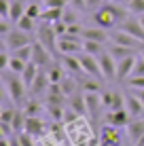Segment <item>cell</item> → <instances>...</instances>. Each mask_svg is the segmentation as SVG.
<instances>
[{
    "mask_svg": "<svg viewBox=\"0 0 144 146\" xmlns=\"http://www.w3.org/2000/svg\"><path fill=\"white\" fill-rule=\"evenodd\" d=\"M15 112H17L15 108H4L2 114H0V121H4V123H11L13 117H15Z\"/></svg>",
    "mask_w": 144,
    "mask_h": 146,
    "instance_id": "cell-39",
    "label": "cell"
},
{
    "mask_svg": "<svg viewBox=\"0 0 144 146\" xmlns=\"http://www.w3.org/2000/svg\"><path fill=\"white\" fill-rule=\"evenodd\" d=\"M26 9H28L26 0H11V21L15 23L19 17H23V15H26Z\"/></svg>",
    "mask_w": 144,
    "mask_h": 146,
    "instance_id": "cell-23",
    "label": "cell"
},
{
    "mask_svg": "<svg viewBox=\"0 0 144 146\" xmlns=\"http://www.w3.org/2000/svg\"><path fill=\"white\" fill-rule=\"evenodd\" d=\"M102 144H108V146H121V135H119V127L115 125H108L102 129Z\"/></svg>",
    "mask_w": 144,
    "mask_h": 146,
    "instance_id": "cell-17",
    "label": "cell"
},
{
    "mask_svg": "<svg viewBox=\"0 0 144 146\" xmlns=\"http://www.w3.org/2000/svg\"><path fill=\"white\" fill-rule=\"evenodd\" d=\"M125 108H127V112L131 114V119L142 117V114H144V104H142V100L138 98L133 91H129L125 95Z\"/></svg>",
    "mask_w": 144,
    "mask_h": 146,
    "instance_id": "cell-13",
    "label": "cell"
},
{
    "mask_svg": "<svg viewBox=\"0 0 144 146\" xmlns=\"http://www.w3.org/2000/svg\"><path fill=\"white\" fill-rule=\"evenodd\" d=\"M83 40H98V42H104L106 44V40H110V32H108L106 28H85L83 30Z\"/></svg>",
    "mask_w": 144,
    "mask_h": 146,
    "instance_id": "cell-14",
    "label": "cell"
},
{
    "mask_svg": "<svg viewBox=\"0 0 144 146\" xmlns=\"http://www.w3.org/2000/svg\"><path fill=\"white\" fill-rule=\"evenodd\" d=\"M23 112H26L28 117H36V114L40 112V104H38L34 98H32V100H28L26 106H23Z\"/></svg>",
    "mask_w": 144,
    "mask_h": 146,
    "instance_id": "cell-32",
    "label": "cell"
},
{
    "mask_svg": "<svg viewBox=\"0 0 144 146\" xmlns=\"http://www.w3.org/2000/svg\"><path fill=\"white\" fill-rule=\"evenodd\" d=\"M110 40L117 42V44H123V47H129V49H133V51H142L144 49V40L136 38L133 34L125 32V30H119V28L115 30V32H110Z\"/></svg>",
    "mask_w": 144,
    "mask_h": 146,
    "instance_id": "cell-6",
    "label": "cell"
},
{
    "mask_svg": "<svg viewBox=\"0 0 144 146\" xmlns=\"http://www.w3.org/2000/svg\"><path fill=\"white\" fill-rule=\"evenodd\" d=\"M81 89H83L85 93H100L102 83H98L96 76H93V78H89V80H83V83H81Z\"/></svg>",
    "mask_w": 144,
    "mask_h": 146,
    "instance_id": "cell-29",
    "label": "cell"
},
{
    "mask_svg": "<svg viewBox=\"0 0 144 146\" xmlns=\"http://www.w3.org/2000/svg\"><path fill=\"white\" fill-rule=\"evenodd\" d=\"M0 146H9V138H2V144Z\"/></svg>",
    "mask_w": 144,
    "mask_h": 146,
    "instance_id": "cell-49",
    "label": "cell"
},
{
    "mask_svg": "<svg viewBox=\"0 0 144 146\" xmlns=\"http://www.w3.org/2000/svg\"><path fill=\"white\" fill-rule=\"evenodd\" d=\"M119 30H125V32L133 34V36H136V38L144 40V28H142L140 19H138V15H129V17H127L125 21L121 23V26H119Z\"/></svg>",
    "mask_w": 144,
    "mask_h": 146,
    "instance_id": "cell-11",
    "label": "cell"
},
{
    "mask_svg": "<svg viewBox=\"0 0 144 146\" xmlns=\"http://www.w3.org/2000/svg\"><path fill=\"white\" fill-rule=\"evenodd\" d=\"M142 55H144V51H142Z\"/></svg>",
    "mask_w": 144,
    "mask_h": 146,
    "instance_id": "cell-52",
    "label": "cell"
},
{
    "mask_svg": "<svg viewBox=\"0 0 144 146\" xmlns=\"http://www.w3.org/2000/svg\"><path fill=\"white\" fill-rule=\"evenodd\" d=\"M26 15H28V17H32V19H40V15H42V9L38 7L36 2H28Z\"/></svg>",
    "mask_w": 144,
    "mask_h": 146,
    "instance_id": "cell-35",
    "label": "cell"
},
{
    "mask_svg": "<svg viewBox=\"0 0 144 146\" xmlns=\"http://www.w3.org/2000/svg\"><path fill=\"white\" fill-rule=\"evenodd\" d=\"M49 85H51V78H49V72H38V76L34 78V83H32V87H30V91H32V95H38V93H42L44 89H49Z\"/></svg>",
    "mask_w": 144,
    "mask_h": 146,
    "instance_id": "cell-21",
    "label": "cell"
},
{
    "mask_svg": "<svg viewBox=\"0 0 144 146\" xmlns=\"http://www.w3.org/2000/svg\"><path fill=\"white\" fill-rule=\"evenodd\" d=\"M131 91H133V93H136V95H138V98H140V100H142V104H144V87H142V89H131Z\"/></svg>",
    "mask_w": 144,
    "mask_h": 146,
    "instance_id": "cell-47",
    "label": "cell"
},
{
    "mask_svg": "<svg viewBox=\"0 0 144 146\" xmlns=\"http://www.w3.org/2000/svg\"><path fill=\"white\" fill-rule=\"evenodd\" d=\"M64 21L70 26V23H76V11H64Z\"/></svg>",
    "mask_w": 144,
    "mask_h": 146,
    "instance_id": "cell-41",
    "label": "cell"
},
{
    "mask_svg": "<svg viewBox=\"0 0 144 146\" xmlns=\"http://www.w3.org/2000/svg\"><path fill=\"white\" fill-rule=\"evenodd\" d=\"M68 104H70V108H72L76 114H85V112H87L85 91H83V93H76V91H74V93L70 95V98H68Z\"/></svg>",
    "mask_w": 144,
    "mask_h": 146,
    "instance_id": "cell-20",
    "label": "cell"
},
{
    "mask_svg": "<svg viewBox=\"0 0 144 146\" xmlns=\"http://www.w3.org/2000/svg\"><path fill=\"white\" fill-rule=\"evenodd\" d=\"M129 9L125 7V4H119V2H106L102 4L100 9H96L91 15L93 23L100 28H106V30H115L119 28L123 21H125L127 17H129Z\"/></svg>",
    "mask_w": 144,
    "mask_h": 146,
    "instance_id": "cell-1",
    "label": "cell"
},
{
    "mask_svg": "<svg viewBox=\"0 0 144 146\" xmlns=\"http://www.w3.org/2000/svg\"><path fill=\"white\" fill-rule=\"evenodd\" d=\"M108 2H119V4H127V0H108Z\"/></svg>",
    "mask_w": 144,
    "mask_h": 146,
    "instance_id": "cell-48",
    "label": "cell"
},
{
    "mask_svg": "<svg viewBox=\"0 0 144 146\" xmlns=\"http://www.w3.org/2000/svg\"><path fill=\"white\" fill-rule=\"evenodd\" d=\"M108 53L112 55V57L117 59V62H121V59H125V57H129V55H133V49L129 47H123V44H117V42H112L110 47L106 49Z\"/></svg>",
    "mask_w": 144,
    "mask_h": 146,
    "instance_id": "cell-22",
    "label": "cell"
},
{
    "mask_svg": "<svg viewBox=\"0 0 144 146\" xmlns=\"http://www.w3.org/2000/svg\"><path fill=\"white\" fill-rule=\"evenodd\" d=\"M9 62H11V55H9V49H7V51H2V55H0V68L7 70L9 68Z\"/></svg>",
    "mask_w": 144,
    "mask_h": 146,
    "instance_id": "cell-42",
    "label": "cell"
},
{
    "mask_svg": "<svg viewBox=\"0 0 144 146\" xmlns=\"http://www.w3.org/2000/svg\"><path fill=\"white\" fill-rule=\"evenodd\" d=\"M70 4L76 9V11H85L87 9V0H70Z\"/></svg>",
    "mask_w": 144,
    "mask_h": 146,
    "instance_id": "cell-44",
    "label": "cell"
},
{
    "mask_svg": "<svg viewBox=\"0 0 144 146\" xmlns=\"http://www.w3.org/2000/svg\"><path fill=\"white\" fill-rule=\"evenodd\" d=\"M44 4H47V7H59V9H64L66 4H70V0H44Z\"/></svg>",
    "mask_w": 144,
    "mask_h": 146,
    "instance_id": "cell-43",
    "label": "cell"
},
{
    "mask_svg": "<svg viewBox=\"0 0 144 146\" xmlns=\"http://www.w3.org/2000/svg\"><path fill=\"white\" fill-rule=\"evenodd\" d=\"M32 47H34L32 59H34V62H36V64H38V66H40V68H42V66H49V64L53 62V53L49 51V49L44 47L42 42H38V40H36V42H34Z\"/></svg>",
    "mask_w": 144,
    "mask_h": 146,
    "instance_id": "cell-10",
    "label": "cell"
},
{
    "mask_svg": "<svg viewBox=\"0 0 144 146\" xmlns=\"http://www.w3.org/2000/svg\"><path fill=\"white\" fill-rule=\"evenodd\" d=\"M62 17H64V9H59V7H47L42 11V15H40L42 21H51V23L59 21Z\"/></svg>",
    "mask_w": 144,
    "mask_h": 146,
    "instance_id": "cell-24",
    "label": "cell"
},
{
    "mask_svg": "<svg viewBox=\"0 0 144 146\" xmlns=\"http://www.w3.org/2000/svg\"><path fill=\"white\" fill-rule=\"evenodd\" d=\"M32 44H34V42H32ZM32 44H26V47L13 51V55H17V57L23 59V62H30V59H32V53H34V47H32Z\"/></svg>",
    "mask_w": 144,
    "mask_h": 146,
    "instance_id": "cell-31",
    "label": "cell"
},
{
    "mask_svg": "<svg viewBox=\"0 0 144 146\" xmlns=\"http://www.w3.org/2000/svg\"><path fill=\"white\" fill-rule=\"evenodd\" d=\"M98 62H100V68L104 72V78L106 80H115L117 78V59L112 57L108 51H102L98 55Z\"/></svg>",
    "mask_w": 144,
    "mask_h": 146,
    "instance_id": "cell-7",
    "label": "cell"
},
{
    "mask_svg": "<svg viewBox=\"0 0 144 146\" xmlns=\"http://www.w3.org/2000/svg\"><path fill=\"white\" fill-rule=\"evenodd\" d=\"M26 64H28V62L19 59L17 55H11V62H9V68H7V70H11V72H17V74H21V72H23V68H26Z\"/></svg>",
    "mask_w": 144,
    "mask_h": 146,
    "instance_id": "cell-30",
    "label": "cell"
},
{
    "mask_svg": "<svg viewBox=\"0 0 144 146\" xmlns=\"http://www.w3.org/2000/svg\"><path fill=\"white\" fill-rule=\"evenodd\" d=\"M57 51L62 55H76L83 51V36H72V34H64L57 40Z\"/></svg>",
    "mask_w": 144,
    "mask_h": 146,
    "instance_id": "cell-4",
    "label": "cell"
},
{
    "mask_svg": "<svg viewBox=\"0 0 144 146\" xmlns=\"http://www.w3.org/2000/svg\"><path fill=\"white\" fill-rule=\"evenodd\" d=\"M112 100H115V91H102V104L106 110L112 108Z\"/></svg>",
    "mask_w": 144,
    "mask_h": 146,
    "instance_id": "cell-38",
    "label": "cell"
},
{
    "mask_svg": "<svg viewBox=\"0 0 144 146\" xmlns=\"http://www.w3.org/2000/svg\"><path fill=\"white\" fill-rule=\"evenodd\" d=\"M34 21H36V19H32V17H28V15H23V17H19L17 21H15V28L23 30V32H34V30H36Z\"/></svg>",
    "mask_w": 144,
    "mask_h": 146,
    "instance_id": "cell-27",
    "label": "cell"
},
{
    "mask_svg": "<svg viewBox=\"0 0 144 146\" xmlns=\"http://www.w3.org/2000/svg\"><path fill=\"white\" fill-rule=\"evenodd\" d=\"M125 83H127L129 89H142L144 87V76H131V78H127Z\"/></svg>",
    "mask_w": 144,
    "mask_h": 146,
    "instance_id": "cell-37",
    "label": "cell"
},
{
    "mask_svg": "<svg viewBox=\"0 0 144 146\" xmlns=\"http://www.w3.org/2000/svg\"><path fill=\"white\" fill-rule=\"evenodd\" d=\"M4 44H7L9 51H17V49L26 47V44H32V38H30V32H23V30L15 28L9 34H4Z\"/></svg>",
    "mask_w": 144,
    "mask_h": 146,
    "instance_id": "cell-5",
    "label": "cell"
},
{
    "mask_svg": "<svg viewBox=\"0 0 144 146\" xmlns=\"http://www.w3.org/2000/svg\"><path fill=\"white\" fill-rule=\"evenodd\" d=\"M85 100H87V112H89V117L96 121L98 117H100V110L104 108L102 95L100 93H85Z\"/></svg>",
    "mask_w": 144,
    "mask_h": 146,
    "instance_id": "cell-15",
    "label": "cell"
},
{
    "mask_svg": "<svg viewBox=\"0 0 144 146\" xmlns=\"http://www.w3.org/2000/svg\"><path fill=\"white\" fill-rule=\"evenodd\" d=\"M136 59H138V55H129V57L117 62V78L119 80H127V78L131 76L133 66H136Z\"/></svg>",
    "mask_w": 144,
    "mask_h": 146,
    "instance_id": "cell-12",
    "label": "cell"
},
{
    "mask_svg": "<svg viewBox=\"0 0 144 146\" xmlns=\"http://www.w3.org/2000/svg\"><path fill=\"white\" fill-rule=\"evenodd\" d=\"M21 74L17 72H11V70H7V72L2 74V80H4V87H7L9 95H11V100L15 104L23 102L26 100V83H23V78H19Z\"/></svg>",
    "mask_w": 144,
    "mask_h": 146,
    "instance_id": "cell-2",
    "label": "cell"
},
{
    "mask_svg": "<svg viewBox=\"0 0 144 146\" xmlns=\"http://www.w3.org/2000/svg\"><path fill=\"white\" fill-rule=\"evenodd\" d=\"M42 129H44V125H42V121L38 119V114H36V117H28V121H26V131L30 135L42 133Z\"/></svg>",
    "mask_w": 144,
    "mask_h": 146,
    "instance_id": "cell-25",
    "label": "cell"
},
{
    "mask_svg": "<svg viewBox=\"0 0 144 146\" xmlns=\"http://www.w3.org/2000/svg\"><path fill=\"white\" fill-rule=\"evenodd\" d=\"M125 7L129 9L131 15H142L144 13V0H127Z\"/></svg>",
    "mask_w": 144,
    "mask_h": 146,
    "instance_id": "cell-33",
    "label": "cell"
},
{
    "mask_svg": "<svg viewBox=\"0 0 144 146\" xmlns=\"http://www.w3.org/2000/svg\"><path fill=\"white\" fill-rule=\"evenodd\" d=\"M142 51H144V49H142Z\"/></svg>",
    "mask_w": 144,
    "mask_h": 146,
    "instance_id": "cell-53",
    "label": "cell"
},
{
    "mask_svg": "<svg viewBox=\"0 0 144 146\" xmlns=\"http://www.w3.org/2000/svg\"><path fill=\"white\" fill-rule=\"evenodd\" d=\"M78 59H81V64H83V70H85V74H89V76H96V78H104V72H102L100 62H98L96 55L83 53V55H78Z\"/></svg>",
    "mask_w": 144,
    "mask_h": 146,
    "instance_id": "cell-8",
    "label": "cell"
},
{
    "mask_svg": "<svg viewBox=\"0 0 144 146\" xmlns=\"http://www.w3.org/2000/svg\"><path fill=\"white\" fill-rule=\"evenodd\" d=\"M62 66L66 68V72L74 74V76H78V74H85L81 59H78V57H74V55H62Z\"/></svg>",
    "mask_w": 144,
    "mask_h": 146,
    "instance_id": "cell-18",
    "label": "cell"
},
{
    "mask_svg": "<svg viewBox=\"0 0 144 146\" xmlns=\"http://www.w3.org/2000/svg\"><path fill=\"white\" fill-rule=\"evenodd\" d=\"M0 129H2V135H4V138H11V133H15L13 125H11V123H4V121H0Z\"/></svg>",
    "mask_w": 144,
    "mask_h": 146,
    "instance_id": "cell-40",
    "label": "cell"
},
{
    "mask_svg": "<svg viewBox=\"0 0 144 146\" xmlns=\"http://www.w3.org/2000/svg\"><path fill=\"white\" fill-rule=\"evenodd\" d=\"M131 76H144V55H138V59H136V66H133ZM131 76H129V78H131Z\"/></svg>",
    "mask_w": 144,
    "mask_h": 146,
    "instance_id": "cell-36",
    "label": "cell"
},
{
    "mask_svg": "<svg viewBox=\"0 0 144 146\" xmlns=\"http://www.w3.org/2000/svg\"><path fill=\"white\" fill-rule=\"evenodd\" d=\"M104 51V42H98V40H83V53L89 55H100Z\"/></svg>",
    "mask_w": 144,
    "mask_h": 146,
    "instance_id": "cell-26",
    "label": "cell"
},
{
    "mask_svg": "<svg viewBox=\"0 0 144 146\" xmlns=\"http://www.w3.org/2000/svg\"><path fill=\"white\" fill-rule=\"evenodd\" d=\"M127 135H129V140L133 144L140 138H144V119L142 117H136V119H131L129 123H127Z\"/></svg>",
    "mask_w": 144,
    "mask_h": 146,
    "instance_id": "cell-16",
    "label": "cell"
},
{
    "mask_svg": "<svg viewBox=\"0 0 144 146\" xmlns=\"http://www.w3.org/2000/svg\"><path fill=\"white\" fill-rule=\"evenodd\" d=\"M102 4H104V0H87V9H93V11L100 9Z\"/></svg>",
    "mask_w": 144,
    "mask_h": 146,
    "instance_id": "cell-46",
    "label": "cell"
},
{
    "mask_svg": "<svg viewBox=\"0 0 144 146\" xmlns=\"http://www.w3.org/2000/svg\"><path fill=\"white\" fill-rule=\"evenodd\" d=\"M59 87H62V91L70 98V95L76 91V80H74L72 76H64L62 80H59Z\"/></svg>",
    "mask_w": 144,
    "mask_h": 146,
    "instance_id": "cell-28",
    "label": "cell"
},
{
    "mask_svg": "<svg viewBox=\"0 0 144 146\" xmlns=\"http://www.w3.org/2000/svg\"><path fill=\"white\" fill-rule=\"evenodd\" d=\"M9 21H11V19H2V21H0V32H2V34L11 32V23H9Z\"/></svg>",
    "mask_w": 144,
    "mask_h": 146,
    "instance_id": "cell-45",
    "label": "cell"
},
{
    "mask_svg": "<svg viewBox=\"0 0 144 146\" xmlns=\"http://www.w3.org/2000/svg\"><path fill=\"white\" fill-rule=\"evenodd\" d=\"M129 121H131V114L127 112V108L108 110V114H106V123L108 125H115V127H127Z\"/></svg>",
    "mask_w": 144,
    "mask_h": 146,
    "instance_id": "cell-9",
    "label": "cell"
},
{
    "mask_svg": "<svg viewBox=\"0 0 144 146\" xmlns=\"http://www.w3.org/2000/svg\"><path fill=\"white\" fill-rule=\"evenodd\" d=\"M38 72H40V66H38L34 59H30L26 64V68H23V72H21V78H23V83H26L28 89L32 87V83H34V78L38 76Z\"/></svg>",
    "mask_w": 144,
    "mask_h": 146,
    "instance_id": "cell-19",
    "label": "cell"
},
{
    "mask_svg": "<svg viewBox=\"0 0 144 146\" xmlns=\"http://www.w3.org/2000/svg\"><path fill=\"white\" fill-rule=\"evenodd\" d=\"M64 70H66V68H62V66H51V70H49V78H51V83H59V80L66 76Z\"/></svg>",
    "mask_w": 144,
    "mask_h": 146,
    "instance_id": "cell-34",
    "label": "cell"
},
{
    "mask_svg": "<svg viewBox=\"0 0 144 146\" xmlns=\"http://www.w3.org/2000/svg\"><path fill=\"white\" fill-rule=\"evenodd\" d=\"M36 38H38V42H42L53 55L59 53L57 51V40H59V36H57V32H55V28H53L51 21H42L40 26L36 28Z\"/></svg>",
    "mask_w": 144,
    "mask_h": 146,
    "instance_id": "cell-3",
    "label": "cell"
},
{
    "mask_svg": "<svg viewBox=\"0 0 144 146\" xmlns=\"http://www.w3.org/2000/svg\"><path fill=\"white\" fill-rule=\"evenodd\" d=\"M136 146H144V138H140V140H138V142H136Z\"/></svg>",
    "mask_w": 144,
    "mask_h": 146,
    "instance_id": "cell-51",
    "label": "cell"
},
{
    "mask_svg": "<svg viewBox=\"0 0 144 146\" xmlns=\"http://www.w3.org/2000/svg\"><path fill=\"white\" fill-rule=\"evenodd\" d=\"M138 19H140V23H142V28H144V13H142V15H138Z\"/></svg>",
    "mask_w": 144,
    "mask_h": 146,
    "instance_id": "cell-50",
    "label": "cell"
}]
</instances>
